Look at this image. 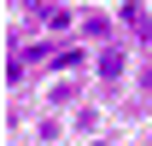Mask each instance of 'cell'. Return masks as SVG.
Masks as SVG:
<instances>
[{"label":"cell","mask_w":152,"mask_h":146,"mask_svg":"<svg viewBox=\"0 0 152 146\" xmlns=\"http://www.w3.org/2000/svg\"><path fill=\"white\" fill-rule=\"evenodd\" d=\"M99 76H105V82H117V76H123V53H117V47H105V58H99Z\"/></svg>","instance_id":"1"},{"label":"cell","mask_w":152,"mask_h":146,"mask_svg":"<svg viewBox=\"0 0 152 146\" xmlns=\"http://www.w3.org/2000/svg\"><path fill=\"white\" fill-rule=\"evenodd\" d=\"M82 58H88V53H76V47H64V53H58L53 64H58V70H76V64H82Z\"/></svg>","instance_id":"2"}]
</instances>
